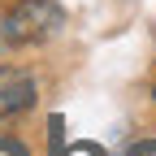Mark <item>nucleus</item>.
<instances>
[{
    "mask_svg": "<svg viewBox=\"0 0 156 156\" xmlns=\"http://www.w3.org/2000/svg\"><path fill=\"white\" fill-rule=\"evenodd\" d=\"M65 156H104V152L95 147V143H78V147H69Z\"/></svg>",
    "mask_w": 156,
    "mask_h": 156,
    "instance_id": "4",
    "label": "nucleus"
},
{
    "mask_svg": "<svg viewBox=\"0 0 156 156\" xmlns=\"http://www.w3.org/2000/svg\"><path fill=\"white\" fill-rule=\"evenodd\" d=\"M65 26V9L56 0H13L0 13V39L9 48H39Z\"/></svg>",
    "mask_w": 156,
    "mask_h": 156,
    "instance_id": "1",
    "label": "nucleus"
},
{
    "mask_svg": "<svg viewBox=\"0 0 156 156\" xmlns=\"http://www.w3.org/2000/svg\"><path fill=\"white\" fill-rule=\"evenodd\" d=\"M152 100H156V83H152Z\"/></svg>",
    "mask_w": 156,
    "mask_h": 156,
    "instance_id": "5",
    "label": "nucleus"
},
{
    "mask_svg": "<svg viewBox=\"0 0 156 156\" xmlns=\"http://www.w3.org/2000/svg\"><path fill=\"white\" fill-rule=\"evenodd\" d=\"M0 156H30V147L17 134H0Z\"/></svg>",
    "mask_w": 156,
    "mask_h": 156,
    "instance_id": "3",
    "label": "nucleus"
},
{
    "mask_svg": "<svg viewBox=\"0 0 156 156\" xmlns=\"http://www.w3.org/2000/svg\"><path fill=\"white\" fill-rule=\"evenodd\" d=\"M35 104H39V83H35V74L22 69V65H5V69H0V126L26 117Z\"/></svg>",
    "mask_w": 156,
    "mask_h": 156,
    "instance_id": "2",
    "label": "nucleus"
}]
</instances>
